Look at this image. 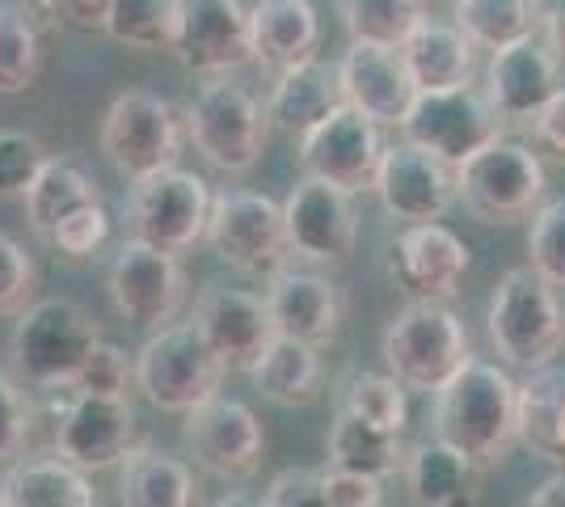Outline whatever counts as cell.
<instances>
[{
  "instance_id": "cell-1",
  "label": "cell",
  "mask_w": 565,
  "mask_h": 507,
  "mask_svg": "<svg viewBox=\"0 0 565 507\" xmlns=\"http://www.w3.org/2000/svg\"><path fill=\"white\" fill-rule=\"evenodd\" d=\"M435 435L465 448L477 465H494L519 444V385L507 368L472 356L435 393Z\"/></svg>"
},
{
  "instance_id": "cell-2",
  "label": "cell",
  "mask_w": 565,
  "mask_h": 507,
  "mask_svg": "<svg viewBox=\"0 0 565 507\" xmlns=\"http://www.w3.org/2000/svg\"><path fill=\"white\" fill-rule=\"evenodd\" d=\"M380 356L401 385L435 398L472 360V338L448 300H409L384 326Z\"/></svg>"
},
{
  "instance_id": "cell-3",
  "label": "cell",
  "mask_w": 565,
  "mask_h": 507,
  "mask_svg": "<svg viewBox=\"0 0 565 507\" xmlns=\"http://www.w3.org/2000/svg\"><path fill=\"white\" fill-rule=\"evenodd\" d=\"M490 342L511 368H544L562 356L565 347V314L557 288L536 266H511L494 284L490 296Z\"/></svg>"
},
{
  "instance_id": "cell-4",
  "label": "cell",
  "mask_w": 565,
  "mask_h": 507,
  "mask_svg": "<svg viewBox=\"0 0 565 507\" xmlns=\"http://www.w3.org/2000/svg\"><path fill=\"white\" fill-rule=\"evenodd\" d=\"M102 342L97 317L68 296L30 300L13 326V363L34 389H72L81 368Z\"/></svg>"
},
{
  "instance_id": "cell-5",
  "label": "cell",
  "mask_w": 565,
  "mask_h": 507,
  "mask_svg": "<svg viewBox=\"0 0 565 507\" xmlns=\"http://www.w3.org/2000/svg\"><path fill=\"white\" fill-rule=\"evenodd\" d=\"M228 363L215 356L199 321L157 326L136 351V389L166 414H190L220 393Z\"/></svg>"
},
{
  "instance_id": "cell-6",
  "label": "cell",
  "mask_w": 565,
  "mask_h": 507,
  "mask_svg": "<svg viewBox=\"0 0 565 507\" xmlns=\"http://www.w3.org/2000/svg\"><path fill=\"white\" fill-rule=\"evenodd\" d=\"M182 115H186L190 145L199 148L207 166L224 173H249L262 161L270 119H266V106L245 85H236L228 76H207Z\"/></svg>"
},
{
  "instance_id": "cell-7",
  "label": "cell",
  "mask_w": 565,
  "mask_h": 507,
  "mask_svg": "<svg viewBox=\"0 0 565 507\" xmlns=\"http://www.w3.org/2000/svg\"><path fill=\"white\" fill-rule=\"evenodd\" d=\"M456 191L472 220L515 224L544 199V161L532 145L498 136L456 166Z\"/></svg>"
},
{
  "instance_id": "cell-8",
  "label": "cell",
  "mask_w": 565,
  "mask_h": 507,
  "mask_svg": "<svg viewBox=\"0 0 565 507\" xmlns=\"http://www.w3.org/2000/svg\"><path fill=\"white\" fill-rule=\"evenodd\" d=\"M186 115L166 102L161 94L148 89H127L110 102V110L102 115L97 145L106 152V161L127 173L131 182H140L157 169L178 166L182 148H186Z\"/></svg>"
},
{
  "instance_id": "cell-9",
  "label": "cell",
  "mask_w": 565,
  "mask_h": 507,
  "mask_svg": "<svg viewBox=\"0 0 565 507\" xmlns=\"http://www.w3.org/2000/svg\"><path fill=\"white\" fill-rule=\"evenodd\" d=\"M203 242L212 245L220 263H228L249 279H270L291 263L282 208L258 191L212 194V220Z\"/></svg>"
},
{
  "instance_id": "cell-10",
  "label": "cell",
  "mask_w": 565,
  "mask_h": 507,
  "mask_svg": "<svg viewBox=\"0 0 565 507\" xmlns=\"http://www.w3.org/2000/svg\"><path fill=\"white\" fill-rule=\"evenodd\" d=\"M127 220H131L136 237L161 245V250H173V254H186L207 237L212 191L194 169H157L131 187Z\"/></svg>"
},
{
  "instance_id": "cell-11",
  "label": "cell",
  "mask_w": 565,
  "mask_h": 507,
  "mask_svg": "<svg viewBox=\"0 0 565 507\" xmlns=\"http://www.w3.org/2000/svg\"><path fill=\"white\" fill-rule=\"evenodd\" d=\"M502 127H507V119L494 110L490 94L477 89V85H460V89H426V94H418L397 131L401 140H409V145L460 166L477 148L498 140Z\"/></svg>"
},
{
  "instance_id": "cell-12",
  "label": "cell",
  "mask_w": 565,
  "mask_h": 507,
  "mask_svg": "<svg viewBox=\"0 0 565 507\" xmlns=\"http://www.w3.org/2000/svg\"><path fill=\"white\" fill-rule=\"evenodd\" d=\"M106 288H110V305L127 326H140V330H157L169 326L173 317L182 314L186 305V271L178 263L173 250L143 242V237H127L118 245L110 275H106Z\"/></svg>"
},
{
  "instance_id": "cell-13",
  "label": "cell",
  "mask_w": 565,
  "mask_h": 507,
  "mask_svg": "<svg viewBox=\"0 0 565 507\" xmlns=\"http://www.w3.org/2000/svg\"><path fill=\"white\" fill-rule=\"evenodd\" d=\"M178 64L199 76H233L254 64L249 9L241 0H178L173 43Z\"/></svg>"
},
{
  "instance_id": "cell-14",
  "label": "cell",
  "mask_w": 565,
  "mask_h": 507,
  "mask_svg": "<svg viewBox=\"0 0 565 507\" xmlns=\"http://www.w3.org/2000/svg\"><path fill=\"white\" fill-rule=\"evenodd\" d=\"M186 448L203 474L220 483H245L262 469L266 432L245 402L215 393L186 414Z\"/></svg>"
},
{
  "instance_id": "cell-15",
  "label": "cell",
  "mask_w": 565,
  "mask_h": 507,
  "mask_svg": "<svg viewBox=\"0 0 565 507\" xmlns=\"http://www.w3.org/2000/svg\"><path fill=\"white\" fill-rule=\"evenodd\" d=\"M384 157L380 123L354 110L351 102L333 106L312 131L300 136V166L342 191H376V169Z\"/></svg>"
},
{
  "instance_id": "cell-16",
  "label": "cell",
  "mask_w": 565,
  "mask_h": 507,
  "mask_svg": "<svg viewBox=\"0 0 565 507\" xmlns=\"http://www.w3.org/2000/svg\"><path fill=\"white\" fill-rule=\"evenodd\" d=\"M380 208L401 224H423V220H444L460 203L456 191V166L409 145H384L376 169Z\"/></svg>"
},
{
  "instance_id": "cell-17",
  "label": "cell",
  "mask_w": 565,
  "mask_h": 507,
  "mask_svg": "<svg viewBox=\"0 0 565 507\" xmlns=\"http://www.w3.org/2000/svg\"><path fill=\"white\" fill-rule=\"evenodd\" d=\"M282 220H287L291 254L305 263H342V258H351L354 242H359L354 194L326 178H312V173L291 187L287 203H282Z\"/></svg>"
},
{
  "instance_id": "cell-18",
  "label": "cell",
  "mask_w": 565,
  "mask_h": 507,
  "mask_svg": "<svg viewBox=\"0 0 565 507\" xmlns=\"http://www.w3.org/2000/svg\"><path fill=\"white\" fill-rule=\"evenodd\" d=\"M469 245L448 224H405L388 245V279L409 300H451L469 275Z\"/></svg>"
},
{
  "instance_id": "cell-19",
  "label": "cell",
  "mask_w": 565,
  "mask_h": 507,
  "mask_svg": "<svg viewBox=\"0 0 565 507\" xmlns=\"http://www.w3.org/2000/svg\"><path fill=\"white\" fill-rule=\"evenodd\" d=\"M131 448H136L131 402L72 389L68 411L55 423V453L72 461L76 469H85V474H102V469H115Z\"/></svg>"
},
{
  "instance_id": "cell-20",
  "label": "cell",
  "mask_w": 565,
  "mask_h": 507,
  "mask_svg": "<svg viewBox=\"0 0 565 507\" xmlns=\"http://www.w3.org/2000/svg\"><path fill=\"white\" fill-rule=\"evenodd\" d=\"M338 81H342V97L380 127H401L418 97V85L401 47L363 43V39H354L347 55L338 60Z\"/></svg>"
},
{
  "instance_id": "cell-21",
  "label": "cell",
  "mask_w": 565,
  "mask_h": 507,
  "mask_svg": "<svg viewBox=\"0 0 565 507\" xmlns=\"http://www.w3.org/2000/svg\"><path fill=\"white\" fill-rule=\"evenodd\" d=\"M557 89H562V55L536 30L490 51L486 94L507 123H527Z\"/></svg>"
},
{
  "instance_id": "cell-22",
  "label": "cell",
  "mask_w": 565,
  "mask_h": 507,
  "mask_svg": "<svg viewBox=\"0 0 565 507\" xmlns=\"http://www.w3.org/2000/svg\"><path fill=\"white\" fill-rule=\"evenodd\" d=\"M194 321L233 372H249L270 338L279 335L270 300L249 288H203L194 300Z\"/></svg>"
},
{
  "instance_id": "cell-23",
  "label": "cell",
  "mask_w": 565,
  "mask_h": 507,
  "mask_svg": "<svg viewBox=\"0 0 565 507\" xmlns=\"http://www.w3.org/2000/svg\"><path fill=\"white\" fill-rule=\"evenodd\" d=\"M266 300H270L279 335L305 338L312 347H326L342 335L347 296L338 288V279L312 271V266H282L279 275H270Z\"/></svg>"
},
{
  "instance_id": "cell-24",
  "label": "cell",
  "mask_w": 565,
  "mask_h": 507,
  "mask_svg": "<svg viewBox=\"0 0 565 507\" xmlns=\"http://www.w3.org/2000/svg\"><path fill=\"white\" fill-rule=\"evenodd\" d=\"M401 483L409 490V499L423 507H460L477 499L481 486V465L456 448L451 440H418L414 448H405L401 461Z\"/></svg>"
},
{
  "instance_id": "cell-25",
  "label": "cell",
  "mask_w": 565,
  "mask_h": 507,
  "mask_svg": "<svg viewBox=\"0 0 565 507\" xmlns=\"http://www.w3.org/2000/svg\"><path fill=\"white\" fill-rule=\"evenodd\" d=\"M254 64L279 76L296 64L317 60L321 51V18L308 0H258L249 9Z\"/></svg>"
},
{
  "instance_id": "cell-26",
  "label": "cell",
  "mask_w": 565,
  "mask_h": 507,
  "mask_svg": "<svg viewBox=\"0 0 565 507\" xmlns=\"http://www.w3.org/2000/svg\"><path fill=\"white\" fill-rule=\"evenodd\" d=\"M342 102L347 97H342L338 68L321 64V60H308V64H296V68L275 76V89L266 97V119L279 136L300 140Z\"/></svg>"
},
{
  "instance_id": "cell-27",
  "label": "cell",
  "mask_w": 565,
  "mask_h": 507,
  "mask_svg": "<svg viewBox=\"0 0 565 507\" xmlns=\"http://www.w3.org/2000/svg\"><path fill=\"white\" fill-rule=\"evenodd\" d=\"M401 55H405V64L414 73L418 94H426V89H460V85H472V73H477V47L456 22L448 25L423 18L414 25V34L401 43Z\"/></svg>"
},
{
  "instance_id": "cell-28",
  "label": "cell",
  "mask_w": 565,
  "mask_h": 507,
  "mask_svg": "<svg viewBox=\"0 0 565 507\" xmlns=\"http://www.w3.org/2000/svg\"><path fill=\"white\" fill-rule=\"evenodd\" d=\"M249 381L266 402L275 406H308L321 398L326 389V363L317 356V347L305 338L275 335L270 347L258 356V363L249 368Z\"/></svg>"
},
{
  "instance_id": "cell-29",
  "label": "cell",
  "mask_w": 565,
  "mask_h": 507,
  "mask_svg": "<svg viewBox=\"0 0 565 507\" xmlns=\"http://www.w3.org/2000/svg\"><path fill=\"white\" fill-rule=\"evenodd\" d=\"M118 499L127 507H190L199 504V483L182 457H169L152 444H140L122 457Z\"/></svg>"
},
{
  "instance_id": "cell-30",
  "label": "cell",
  "mask_w": 565,
  "mask_h": 507,
  "mask_svg": "<svg viewBox=\"0 0 565 507\" xmlns=\"http://www.w3.org/2000/svg\"><path fill=\"white\" fill-rule=\"evenodd\" d=\"M0 504L4 507H94L97 490L64 457H39L13 465L0 478Z\"/></svg>"
},
{
  "instance_id": "cell-31",
  "label": "cell",
  "mask_w": 565,
  "mask_h": 507,
  "mask_svg": "<svg viewBox=\"0 0 565 507\" xmlns=\"http://www.w3.org/2000/svg\"><path fill=\"white\" fill-rule=\"evenodd\" d=\"M519 444L536 457L565 461V372L544 363L519 385Z\"/></svg>"
},
{
  "instance_id": "cell-32",
  "label": "cell",
  "mask_w": 565,
  "mask_h": 507,
  "mask_svg": "<svg viewBox=\"0 0 565 507\" xmlns=\"http://www.w3.org/2000/svg\"><path fill=\"white\" fill-rule=\"evenodd\" d=\"M97 199H102V187H97V178L76 157H47V166L34 178V187L25 191L22 203L30 229L47 242L51 229L60 220L72 216L76 208H89Z\"/></svg>"
},
{
  "instance_id": "cell-33",
  "label": "cell",
  "mask_w": 565,
  "mask_h": 507,
  "mask_svg": "<svg viewBox=\"0 0 565 507\" xmlns=\"http://www.w3.org/2000/svg\"><path fill=\"white\" fill-rule=\"evenodd\" d=\"M330 465L333 469H354V474H372V478H397L401 461H405V444H401V432H384L376 423L359 419L354 411H338L330 427Z\"/></svg>"
},
{
  "instance_id": "cell-34",
  "label": "cell",
  "mask_w": 565,
  "mask_h": 507,
  "mask_svg": "<svg viewBox=\"0 0 565 507\" xmlns=\"http://www.w3.org/2000/svg\"><path fill=\"white\" fill-rule=\"evenodd\" d=\"M43 73V30L22 4H0V97L34 89Z\"/></svg>"
},
{
  "instance_id": "cell-35",
  "label": "cell",
  "mask_w": 565,
  "mask_h": 507,
  "mask_svg": "<svg viewBox=\"0 0 565 507\" xmlns=\"http://www.w3.org/2000/svg\"><path fill=\"white\" fill-rule=\"evenodd\" d=\"M456 25L477 51H498L536 30L532 0H456Z\"/></svg>"
},
{
  "instance_id": "cell-36",
  "label": "cell",
  "mask_w": 565,
  "mask_h": 507,
  "mask_svg": "<svg viewBox=\"0 0 565 507\" xmlns=\"http://www.w3.org/2000/svg\"><path fill=\"white\" fill-rule=\"evenodd\" d=\"M338 13L351 39L401 47L414 34V25L426 18V4L423 0H338Z\"/></svg>"
},
{
  "instance_id": "cell-37",
  "label": "cell",
  "mask_w": 565,
  "mask_h": 507,
  "mask_svg": "<svg viewBox=\"0 0 565 507\" xmlns=\"http://www.w3.org/2000/svg\"><path fill=\"white\" fill-rule=\"evenodd\" d=\"M178 0H110L106 34L131 51H169Z\"/></svg>"
},
{
  "instance_id": "cell-38",
  "label": "cell",
  "mask_w": 565,
  "mask_h": 507,
  "mask_svg": "<svg viewBox=\"0 0 565 507\" xmlns=\"http://www.w3.org/2000/svg\"><path fill=\"white\" fill-rule=\"evenodd\" d=\"M409 389L401 385L393 372H359L347 385V411H354L359 419L376 423L384 432H405L409 427Z\"/></svg>"
},
{
  "instance_id": "cell-39",
  "label": "cell",
  "mask_w": 565,
  "mask_h": 507,
  "mask_svg": "<svg viewBox=\"0 0 565 507\" xmlns=\"http://www.w3.org/2000/svg\"><path fill=\"white\" fill-rule=\"evenodd\" d=\"M527 254L553 288H565V194L536 208L527 229Z\"/></svg>"
},
{
  "instance_id": "cell-40",
  "label": "cell",
  "mask_w": 565,
  "mask_h": 507,
  "mask_svg": "<svg viewBox=\"0 0 565 507\" xmlns=\"http://www.w3.org/2000/svg\"><path fill=\"white\" fill-rule=\"evenodd\" d=\"M110 237V212H106V203L97 199L89 208H76L72 216H64L55 229H51L47 245L55 254H64L68 263H85V258H94L97 250L106 245Z\"/></svg>"
},
{
  "instance_id": "cell-41",
  "label": "cell",
  "mask_w": 565,
  "mask_h": 507,
  "mask_svg": "<svg viewBox=\"0 0 565 507\" xmlns=\"http://www.w3.org/2000/svg\"><path fill=\"white\" fill-rule=\"evenodd\" d=\"M47 166V148L30 131H0V199H25Z\"/></svg>"
},
{
  "instance_id": "cell-42",
  "label": "cell",
  "mask_w": 565,
  "mask_h": 507,
  "mask_svg": "<svg viewBox=\"0 0 565 507\" xmlns=\"http://www.w3.org/2000/svg\"><path fill=\"white\" fill-rule=\"evenodd\" d=\"M136 385V360L118 347V342H97L89 360L76 377V393H102V398H127V389Z\"/></svg>"
},
{
  "instance_id": "cell-43",
  "label": "cell",
  "mask_w": 565,
  "mask_h": 507,
  "mask_svg": "<svg viewBox=\"0 0 565 507\" xmlns=\"http://www.w3.org/2000/svg\"><path fill=\"white\" fill-rule=\"evenodd\" d=\"M34 296V258L25 245L0 233V317H18Z\"/></svg>"
},
{
  "instance_id": "cell-44",
  "label": "cell",
  "mask_w": 565,
  "mask_h": 507,
  "mask_svg": "<svg viewBox=\"0 0 565 507\" xmlns=\"http://www.w3.org/2000/svg\"><path fill=\"white\" fill-rule=\"evenodd\" d=\"M30 432H34V411H30L25 393L13 381V372L0 363V461L22 457Z\"/></svg>"
},
{
  "instance_id": "cell-45",
  "label": "cell",
  "mask_w": 565,
  "mask_h": 507,
  "mask_svg": "<svg viewBox=\"0 0 565 507\" xmlns=\"http://www.w3.org/2000/svg\"><path fill=\"white\" fill-rule=\"evenodd\" d=\"M266 507H330L326 504V469H282L279 478H270L266 495H262Z\"/></svg>"
},
{
  "instance_id": "cell-46",
  "label": "cell",
  "mask_w": 565,
  "mask_h": 507,
  "mask_svg": "<svg viewBox=\"0 0 565 507\" xmlns=\"http://www.w3.org/2000/svg\"><path fill=\"white\" fill-rule=\"evenodd\" d=\"M326 504L330 507H380L384 504V478L326 465Z\"/></svg>"
},
{
  "instance_id": "cell-47",
  "label": "cell",
  "mask_w": 565,
  "mask_h": 507,
  "mask_svg": "<svg viewBox=\"0 0 565 507\" xmlns=\"http://www.w3.org/2000/svg\"><path fill=\"white\" fill-rule=\"evenodd\" d=\"M527 131H532V148L536 152L565 166V85L527 119Z\"/></svg>"
},
{
  "instance_id": "cell-48",
  "label": "cell",
  "mask_w": 565,
  "mask_h": 507,
  "mask_svg": "<svg viewBox=\"0 0 565 507\" xmlns=\"http://www.w3.org/2000/svg\"><path fill=\"white\" fill-rule=\"evenodd\" d=\"M536 34L565 60V0H532Z\"/></svg>"
},
{
  "instance_id": "cell-49",
  "label": "cell",
  "mask_w": 565,
  "mask_h": 507,
  "mask_svg": "<svg viewBox=\"0 0 565 507\" xmlns=\"http://www.w3.org/2000/svg\"><path fill=\"white\" fill-rule=\"evenodd\" d=\"M60 9H64V22L81 25V30H102L110 0H60Z\"/></svg>"
},
{
  "instance_id": "cell-50",
  "label": "cell",
  "mask_w": 565,
  "mask_h": 507,
  "mask_svg": "<svg viewBox=\"0 0 565 507\" xmlns=\"http://www.w3.org/2000/svg\"><path fill=\"white\" fill-rule=\"evenodd\" d=\"M527 504L532 507H565V469L562 474H553V478H544V483L527 495Z\"/></svg>"
},
{
  "instance_id": "cell-51",
  "label": "cell",
  "mask_w": 565,
  "mask_h": 507,
  "mask_svg": "<svg viewBox=\"0 0 565 507\" xmlns=\"http://www.w3.org/2000/svg\"><path fill=\"white\" fill-rule=\"evenodd\" d=\"M451 4H456V0H451Z\"/></svg>"
}]
</instances>
